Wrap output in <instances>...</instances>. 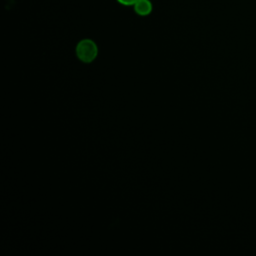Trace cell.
Wrapping results in <instances>:
<instances>
[{"label":"cell","instance_id":"1","mask_svg":"<svg viewBox=\"0 0 256 256\" xmlns=\"http://www.w3.org/2000/svg\"><path fill=\"white\" fill-rule=\"evenodd\" d=\"M76 53L78 58L83 62H91L97 56L98 48L92 40L83 39L77 44Z\"/></svg>","mask_w":256,"mask_h":256},{"label":"cell","instance_id":"2","mask_svg":"<svg viewBox=\"0 0 256 256\" xmlns=\"http://www.w3.org/2000/svg\"><path fill=\"white\" fill-rule=\"evenodd\" d=\"M153 6L150 0H138L134 4L135 12L140 16H147L152 12Z\"/></svg>","mask_w":256,"mask_h":256},{"label":"cell","instance_id":"3","mask_svg":"<svg viewBox=\"0 0 256 256\" xmlns=\"http://www.w3.org/2000/svg\"><path fill=\"white\" fill-rule=\"evenodd\" d=\"M118 3L124 5V6H134V4L138 1V0H117Z\"/></svg>","mask_w":256,"mask_h":256}]
</instances>
